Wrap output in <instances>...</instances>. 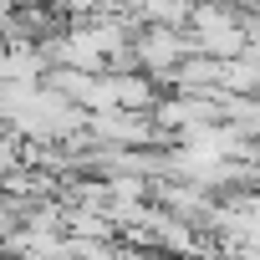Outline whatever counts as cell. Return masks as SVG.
<instances>
[{"instance_id": "6da1fadb", "label": "cell", "mask_w": 260, "mask_h": 260, "mask_svg": "<svg viewBox=\"0 0 260 260\" xmlns=\"http://www.w3.org/2000/svg\"><path fill=\"white\" fill-rule=\"evenodd\" d=\"M133 51H138V67H143V72L164 77V72H174V67L194 51V36H189L184 26H174V21H143V26L133 31Z\"/></svg>"}, {"instance_id": "7a4b0ae2", "label": "cell", "mask_w": 260, "mask_h": 260, "mask_svg": "<svg viewBox=\"0 0 260 260\" xmlns=\"http://www.w3.org/2000/svg\"><path fill=\"white\" fill-rule=\"evenodd\" d=\"M21 148H26V138L6 122V127H0V179H6L11 169H21V164H26V153H21Z\"/></svg>"}, {"instance_id": "3957f363", "label": "cell", "mask_w": 260, "mask_h": 260, "mask_svg": "<svg viewBox=\"0 0 260 260\" xmlns=\"http://www.w3.org/2000/svg\"><path fill=\"white\" fill-rule=\"evenodd\" d=\"M16 6H41V0H16Z\"/></svg>"}]
</instances>
